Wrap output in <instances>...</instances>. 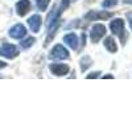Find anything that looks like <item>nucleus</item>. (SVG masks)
<instances>
[{"mask_svg":"<svg viewBox=\"0 0 132 132\" xmlns=\"http://www.w3.org/2000/svg\"><path fill=\"white\" fill-rule=\"evenodd\" d=\"M68 5H69V0H62L61 4L57 5V7H54L53 11L49 13L46 25H48L49 29H52V33H54V30H56V28L58 25V21H60V16H61V13L63 12V9Z\"/></svg>","mask_w":132,"mask_h":132,"instance_id":"1","label":"nucleus"},{"mask_svg":"<svg viewBox=\"0 0 132 132\" xmlns=\"http://www.w3.org/2000/svg\"><path fill=\"white\" fill-rule=\"evenodd\" d=\"M50 57L56 58V60H66L69 57V52L63 45H56L52 50H50Z\"/></svg>","mask_w":132,"mask_h":132,"instance_id":"2","label":"nucleus"},{"mask_svg":"<svg viewBox=\"0 0 132 132\" xmlns=\"http://www.w3.org/2000/svg\"><path fill=\"white\" fill-rule=\"evenodd\" d=\"M104 35H106V27L102 25V24H95V25L91 28L90 38H91L93 42H98Z\"/></svg>","mask_w":132,"mask_h":132,"instance_id":"3","label":"nucleus"},{"mask_svg":"<svg viewBox=\"0 0 132 132\" xmlns=\"http://www.w3.org/2000/svg\"><path fill=\"white\" fill-rule=\"evenodd\" d=\"M0 54L7 58H15L19 52H17V48L12 44H3L2 46H0Z\"/></svg>","mask_w":132,"mask_h":132,"instance_id":"4","label":"nucleus"},{"mask_svg":"<svg viewBox=\"0 0 132 132\" xmlns=\"http://www.w3.org/2000/svg\"><path fill=\"white\" fill-rule=\"evenodd\" d=\"M25 35H27V29H25V27L23 24H16L9 29V36L12 38H15V40L23 38Z\"/></svg>","mask_w":132,"mask_h":132,"instance_id":"5","label":"nucleus"},{"mask_svg":"<svg viewBox=\"0 0 132 132\" xmlns=\"http://www.w3.org/2000/svg\"><path fill=\"white\" fill-rule=\"evenodd\" d=\"M110 29L114 35L122 36V32L124 29V21L123 19H114L111 23H110Z\"/></svg>","mask_w":132,"mask_h":132,"instance_id":"6","label":"nucleus"},{"mask_svg":"<svg viewBox=\"0 0 132 132\" xmlns=\"http://www.w3.org/2000/svg\"><path fill=\"white\" fill-rule=\"evenodd\" d=\"M50 71L54 75H65L69 73V66L63 65V63H52L50 65Z\"/></svg>","mask_w":132,"mask_h":132,"instance_id":"7","label":"nucleus"},{"mask_svg":"<svg viewBox=\"0 0 132 132\" xmlns=\"http://www.w3.org/2000/svg\"><path fill=\"white\" fill-rule=\"evenodd\" d=\"M28 25H29V28H30L32 32L37 33V32L40 30V28H41V17H40L38 15L30 16V17L28 19Z\"/></svg>","mask_w":132,"mask_h":132,"instance_id":"8","label":"nucleus"},{"mask_svg":"<svg viewBox=\"0 0 132 132\" xmlns=\"http://www.w3.org/2000/svg\"><path fill=\"white\" fill-rule=\"evenodd\" d=\"M30 8V3L29 0H20L16 4V12L19 16H25L28 13V11Z\"/></svg>","mask_w":132,"mask_h":132,"instance_id":"9","label":"nucleus"},{"mask_svg":"<svg viewBox=\"0 0 132 132\" xmlns=\"http://www.w3.org/2000/svg\"><path fill=\"white\" fill-rule=\"evenodd\" d=\"M63 41L66 42L70 49H77L78 48V37H77L75 33H68L65 37H63Z\"/></svg>","mask_w":132,"mask_h":132,"instance_id":"10","label":"nucleus"},{"mask_svg":"<svg viewBox=\"0 0 132 132\" xmlns=\"http://www.w3.org/2000/svg\"><path fill=\"white\" fill-rule=\"evenodd\" d=\"M86 19H89V20H96V19H108V17H111V13L110 12H95V11H91V12H89L86 16Z\"/></svg>","mask_w":132,"mask_h":132,"instance_id":"11","label":"nucleus"},{"mask_svg":"<svg viewBox=\"0 0 132 132\" xmlns=\"http://www.w3.org/2000/svg\"><path fill=\"white\" fill-rule=\"evenodd\" d=\"M104 46L108 52H111V53H115L118 50V46H116V42L112 37H107L104 40Z\"/></svg>","mask_w":132,"mask_h":132,"instance_id":"12","label":"nucleus"},{"mask_svg":"<svg viewBox=\"0 0 132 132\" xmlns=\"http://www.w3.org/2000/svg\"><path fill=\"white\" fill-rule=\"evenodd\" d=\"M49 2L50 0H36V5L40 11H45L49 5Z\"/></svg>","mask_w":132,"mask_h":132,"instance_id":"13","label":"nucleus"},{"mask_svg":"<svg viewBox=\"0 0 132 132\" xmlns=\"http://www.w3.org/2000/svg\"><path fill=\"white\" fill-rule=\"evenodd\" d=\"M33 42H35V38H33V37H28V38H25V40L21 41V48L28 49V48H30V46L33 45Z\"/></svg>","mask_w":132,"mask_h":132,"instance_id":"14","label":"nucleus"},{"mask_svg":"<svg viewBox=\"0 0 132 132\" xmlns=\"http://www.w3.org/2000/svg\"><path fill=\"white\" fill-rule=\"evenodd\" d=\"M90 63H91V60H90L89 57H83V58L81 60V70L85 71V70L87 69V66H89Z\"/></svg>","mask_w":132,"mask_h":132,"instance_id":"15","label":"nucleus"},{"mask_svg":"<svg viewBox=\"0 0 132 132\" xmlns=\"http://www.w3.org/2000/svg\"><path fill=\"white\" fill-rule=\"evenodd\" d=\"M116 0H104V2L102 3V5L104 7V8H110V7H114V5H116Z\"/></svg>","mask_w":132,"mask_h":132,"instance_id":"16","label":"nucleus"},{"mask_svg":"<svg viewBox=\"0 0 132 132\" xmlns=\"http://www.w3.org/2000/svg\"><path fill=\"white\" fill-rule=\"evenodd\" d=\"M98 74H99V73H93V74H90V75H87V78H96Z\"/></svg>","mask_w":132,"mask_h":132,"instance_id":"17","label":"nucleus"},{"mask_svg":"<svg viewBox=\"0 0 132 132\" xmlns=\"http://www.w3.org/2000/svg\"><path fill=\"white\" fill-rule=\"evenodd\" d=\"M5 66H7V63H5V62L0 61V69H2V68H5Z\"/></svg>","mask_w":132,"mask_h":132,"instance_id":"18","label":"nucleus"},{"mask_svg":"<svg viewBox=\"0 0 132 132\" xmlns=\"http://www.w3.org/2000/svg\"><path fill=\"white\" fill-rule=\"evenodd\" d=\"M126 3H128V4H132V0H126Z\"/></svg>","mask_w":132,"mask_h":132,"instance_id":"19","label":"nucleus"},{"mask_svg":"<svg viewBox=\"0 0 132 132\" xmlns=\"http://www.w3.org/2000/svg\"><path fill=\"white\" fill-rule=\"evenodd\" d=\"M129 25H131V29H132V19H131V21H129Z\"/></svg>","mask_w":132,"mask_h":132,"instance_id":"20","label":"nucleus"}]
</instances>
